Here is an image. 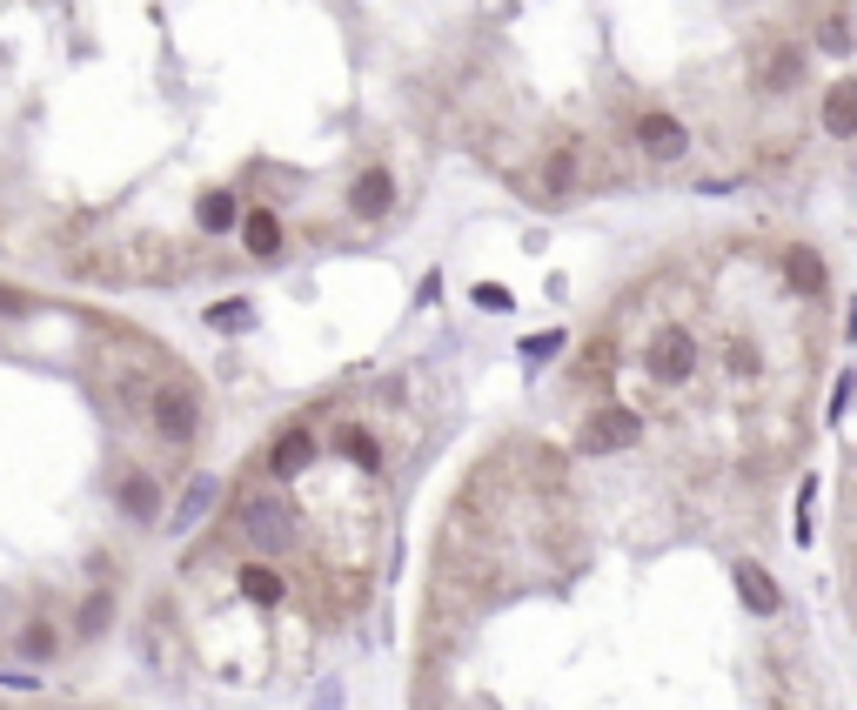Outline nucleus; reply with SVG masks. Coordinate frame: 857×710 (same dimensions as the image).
<instances>
[{
	"mask_svg": "<svg viewBox=\"0 0 857 710\" xmlns=\"http://www.w3.org/2000/svg\"><path fill=\"white\" fill-rule=\"evenodd\" d=\"M228 530H235L255 557H282V549L295 543V509L276 490H242L235 509H228Z\"/></svg>",
	"mask_w": 857,
	"mask_h": 710,
	"instance_id": "1",
	"label": "nucleus"
},
{
	"mask_svg": "<svg viewBox=\"0 0 857 710\" xmlns=\"http://www.w3.org/2000/svg\"><path fill=\"white\" fill-rule=\"evenodd\" d=\"M148 429H154L168 449H188L194 436H202V396H194V382H162V389H148Z\"/></svg>",
	"mask_w": 857,
	"mask_h": 710,
	"instance_id": "2",
	"label": "nucleus"
},
{
	"mask_svg": "<svg viewBox=\"0 0 857 710\" xmlns=\"http://www.w3.org/2000/svg\"><path fill=\"white\" fill-rule=\"evenodd\" d=\"M637 443H643V416L623 409V403L590 409V422H583V436H576L583 456H616V449H637Z\"/></svg>",
	"mask_w": 857,
	"mask_h": 710,
	"instance_id": "3",
	"label": "nucleus"
},
{
	"mask_svg": "<svg viewBox=\"0 0 857 710\" xmlns=\"http://www.w3.org/2000/svg\"><path fill=\"white\" fill-rule=\"evenodd\" d=\"M804 81V41H784V34H770V41L751 48V88L764 94H791Z\"/></svg>",
	"mask_w": 857,
	"mask_h": 710,
	"instance_id": "4",
	"label": "nucleus"
},
{
	"mask_svg": "<svg viewBox=\"0 0 857 710\" xmlns=\"http://www.w3.org/2000/svg\"><path fill=\"white\" fill-rule=\"evenodd\" d=\"M583 188H590V162H583V148L576 141H557L550 154H542V168H536V194L550 208H563V202H576Z\"/></svg>",
	"mask_w": 857,
	"mask_h": 710,
	"instance_id": "5",
	"label": "nucleus"
},
{
	"mask_svg": "<svg viewBox=\"0 0 857 710\" xmlns=\"http://www.w3.org/2000/svg\"><path fill=\"white\" fill-rule=\"evenodd\" d=\"M643 369L656 376V382H690L696 376V335L690 329H656L650 335V348H643Z\"/></svg>",
	"mask_w": 857,
	"mask_h": 710,
	"instance_id": "6",
	"label": "nucleus"
},
{
	"mask_svg": "<svg viewBox=\"0 0 857 710\" xmlns=\"http://www.w3.org/2000/svg\"><path fill=\"white\" fill-rule=\"evenodd\" d=\"M630 135H637V148L650 154V162H677V154L690 148V128L677 122V114H664V107H643Z\"/></svg>",
	"mask_w": 857,
	"mask_h": 710,
	"instance_id": "7",
	"label": "nucleus"
},
{
	"mask_svg": "<svg viewBox=\"0 0 857 710\" xmlns=\"http://www.w3.org/2000/svg\"><path fill=\"white\" fill-rule=\"evenodd\" d=\"M316 456H322L316 429H302V422H295V429H282V436L268 443V456H261V462H268V477H282V483H289V477H302V469L316 462Z\"/></svg>",
	"mask_w": 857,
	"mask_h": 710,
	"instance_id": "8",
	"label": "nucleus"
},
{
	"mask_svg": "<svg viewBox=\"0 0 857 710\" xmlns=\"http://www.w3.org/2000/svg\"><path fill=\"white\" fill-rule=\"evenodd\" d=\"M388 208H396V175H388V168H362L356 181H348V215L382 221Z\"/></svg>",
	"mask_w": 857,
	"mask_h": 710,
	"instance_id": "9",
	"label": "nucleus"
},
{
	"mask_svg": "<svg viewBox=\"0 0 857 710\" xmlns=\"http://www.w3.org/2000/svg\"><path fill=\"white\" fill-rule=\"evenodd\" d=\"M114 503H121L128 523H154V517H162V483H154L148 469H135V477L114 483Z\"/></svg>",
	"mask_w": 857,
	"mask_h": 710,
	"instance_id": "10",
	"label": "nucleus"
},
{
	"mask_svg": "<svg viewBox=\"0 0 857 710\" xmlns=\"http://www.w3.org/2000/svg\"><path fill=\"white\" fill-rule=\"evenodd\" d=\"M221 503V483L208 477H188V490H181V503H175V517H168V530H194V523H208V509Z\"/></svg>",
	"mask_w": 857,
	"mask_h": 710,
	"instance_id": "11",
	"label": "nucleus"
},
{
	"mask_svg": "<svg viewBox=\"0 0 857 710\" xmlns=\"http://www.w3.org/2000/svg\"><path fill=\"white\" fill-rule=\"evenodd\" d=\"M737 597H744L757 617H777V610H784V589H777V583H770V570H764V563H751V557L737 563Z\"/></svg>",
	"mask_w": 857,
	"mask_h": 710,
	"instance_id": "12",
	"label": "nucleus"
},
{
	"mask_svg": "<svg viewBox=\"0 0 857 710\" xmlns=\"http://www.w3.org/2000/svg\"><path fill=\"white\" fill-rule=\"evenodd\" d=\"M242 249H248L255 262H276V255H282V221L268 215V208H248V215H242Z\"/></svg>",
	"mask_w": 857,
	"mask_h": 710,
	"instance_id": "13",
	"label": "nucleus"
},
{
	"mask_svg": "<svg viewBox=\"0 0 857 710\" xmlns=\"http://www.w3.org/2000/svg\"><path fill=\"white\" fill-rule=\"evenodd\" d=\"M824 135H837V141L857 135V81H831L824 88Z\"/></svg>",
	"mask_w": 857,
	"mask_h": 710,
	"instance_id": "14",
	"label": "nucleus"
},
{
	"mask_svg": "<svg viewBox=\"0 0 857 710\" xmlns=\"http://www.w3.org/2000/svg\"><path fill=\"white\" fill-rule=\"evenodd\" d=\"M107 623H114V589H94V597H88L81 610H74V637H81V644H94Z\"/></svg>",
	"mask_w": 857,
	"mask_h": 710,
	"instance_id": "15",
	"label": "nucleus"
},
{
	"mask_svg": "<svg viewBox=\"0 0 857 710\" xmlns=\"http://www.w3.org/2000/svg\"><path fill=\"white\" fill-rule=\"evenodd\" d=\"M784 275H791V289L824 295V262H817V249H784Z\"/></svg>",
	"mask_w": 857,
	"mask_h": 710,
	"instance_id": "16",
	"label": "nucleus"
},
{
	"mask_svg": "<svg viewBox=\"0 0 857 710\" xmlns=\"http://www.w3.org/2000/svg\"><path fill=\"white\" fill-rule=\"evenodd\" d=\"M242 597H255V604H276L282 597V570H268V557H255V563H242Z\"/></svg>",
	"mask_w": 857,
	"mask_h": 710,
	"instance_id": "17",
	"label": "nucleus"
},
{
	"mask_svg": "<svg viewBox=\"0 0 857 710\" xmlns=\"http://www.w3.org/2000/svg\"><path fill=\"white\" fill-rule=\"evenodd\" d=\"M335 449L356 456V469H375V462H382V449H375V436H369L362 422H342V429H335Z\"/></svg>",
	"mask_w": 857,
	"mask_h": 710,
	"instance_id": "18",
	"label": "nucleus"
},
{
	"mask_svg": "<svg viewBox=\"0 0 857 710\" xmlns=\"http://www.w3.org/2000/svg\"><path fill=\"white\" fill-rule=\"evenodd\" d=\"M194 215H202V228H215V234L221 228H242V202H235V194H221V188L202 194V208H194Z\"/></svg>",
	"mask_w": 857,
	"mask_h": 710,
	"instance_id": "19",
	"label": "nucleus"
},
{
	"mask_svg": "<svg viewBox=\"0 0 857 710\" xmlns=\"http://www.w3.org/2000/svg\"><path fill=\"white\" fill-rule=\"evenodd\" d=\"M54 650H61V630H54V623H27V630H21V657H27V663H48Z\"/></svg>",
	"mask_w": 857,
	"mask_h": 710,
	"instance_id": "20",
	"label": "nucleus"
},
{
	"mask_svg": "<svg viewBox=\"0 0 857 710\" xmlns=\"http://www.w3.org/2000/svg\"><path fill=\"white\" fill-rule=\"evenodd\" d=\"M470 302H476V308H489V315H510V308H516V295L502 289V282H476V289H470Z\"/></svg>",
	"mask_w": 857,
	"mask_h": 710,
	"instance_id": "21",
	"label": "nucleus"
},
{
	"mask_svg": "<svg viewBox=\"0 0 857 710\" xmlns=\"http://www.w3.org/2000/svg\"><path fill=\"white\" fill-rule=\"evenodd\" d=\"M255 322V308L248 302H221V308H208V329H248Z\"/></svg>",
	"mask_w": 857,
	"mask_h": 710,
	"instance_id": "22",
	"label": "nucleus"
},
{
	"mask_svg": "<svg viewBox=\"0 0 857 710\" xmlns=\"http://www.w3.org/2000/svg\"><path fill=\"white\" fill-rule=\"evenodd\" d=\"M557 348H563V329H542V335H529V342H523V355H529V363H550Z\"/></svg>",
	"mask_w": 857,
	"mask_h": 710,
	"instance_id": "23",
	"label": "nucleus"
},
{
	"mask_svg": "<svg viewBox=\"0 0 857 710\" xmlns=\"http://www.w3.org/2000/svg\"><path fill=\"white\" fill-rule=\"evenodd\" d=\"M844 335H850V342H857V302H850V315H844Z\"/></svg>",
	"mask_w": 857,
	"mask_h": 710,
	"instance_id": "24",
	"label": "nucleus"
}]
</instances>
